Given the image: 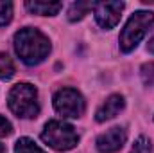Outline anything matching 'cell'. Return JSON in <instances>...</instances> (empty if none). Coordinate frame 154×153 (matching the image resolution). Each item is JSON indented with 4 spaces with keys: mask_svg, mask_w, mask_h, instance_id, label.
<instances>
[{
    "mask_svg": "<svg viewBox=\"0 0 154 153\" xmlns=\"http://www.w3.org/2000/svg\"><path fill=\"white\" fill-rule=\"evenodd\" d=\"M14 50L27 65H38L48 56L50 41L38 29L25 27L14 34Z\"/></svg>",
    "mask_w": 154,
    "mask_h": 153,
    "instance_id": "obj_1",
    "label": "cell"
},
{
    "mask_svg": "<svg viewBox=\"0 0 154 153\" xmlns=\"http://www.w3.org/2000/svg\"><path fill=\"white\" fill-rule=\"evenodd\" d=\"M154 24V13L151 11H136L125 24V27L120 33V49L124 52H131L142 38L147 34V31Z\"/></svg>",
    "mask_w": 154,
    "mask_h": 153,
    "instance_id": "obj_2",
    "label": "cell"
},
{
    "mask_svg": "<svg viewBox=\"0 0 154 153\" xmlns=\"http://www.w3.org/2000/svg\"><path fill=\"white\" fill-rule=\"evenodd\" d=\"M9 108L23 119L36 117L39 112L38 92L29 83H18L9 92Z\"/></svg>",
    "mask_w": 154,
    "mask_h": 153,
    "instance_id": "obj_3",
    "label": "cell"
},
{
    "mask_svg": "<svg viewBox=\"0 0 154 153\" xmlns=\"http://www.w3.org/2000/svg\"><path fill=\"white\" fill-rule=\"evenodd\" d=\"M41 139L57 151H68L75 148L79 142V135L74 130V126L63 121H48L43 128Z\"/></svg>",
    "mask_w": 154,
    "mask_h": 153,
    "instance_id": "obj_4",
    "label": "cell"
},
{
    "mask_svg": "<svg viewBox=\"0 0 154 153\" xmlns=\"http://www.w3.org/2000/svg\"><path fill=\"white\" fill-rule=\"evenodd\" d=\"M84 106V97L74 88H63L54 96V108L63 117H81Z\"/></svg>",
    "mask_w": 154,
    "mask_h": 153,
    "instance_id": "obj_5",
    "label": "cell"
},
{
    "mask_svg": "<svg viewBox=\"0 0 154 153\" xmlns=\"http://www.w3.org/2000/svg\"><path fill=\"white\" fill-rule=\"evenodd\" d=\"M124 7H125L124 2H99V4H95L93 11H95L97 24L104 29L115 27L122 16Z\"/></svg>",
    "mask_w": 154,
    "mask_h": 153,
    "instance_id": "obj_6",
    "label": "cell"
},
{
    "mask_svg": "<svg viewBox=\"0 0 154 153\" xmlns=\"http://www.w3.org/2000/svg\"><path fill=\"white\" fill-rule=\"evenodd\" d=\"M125 139H127L125 130L120 128V126H115V128L104 132L102 135H99V139H97V150L100 153H115L125 144Z\"/></svg>",
    "mask_w": 154,
    "mask_h": 153,
    "instance_id": "obj_7",
    "label": "cell"
},
{
    "mask_svg": "<svg viewBox=\"0 0 154 153\" xmlns=\"http://www.w3.org/2000/svg\"><path fill=\"white\" fill-rule=\"evenodd\" d=\"M124 105H125V103H124V97H122L120 94H113V96H109V97L99 106V110H97V114H95V119H97L99 122L109 121V119L116 117V115L124 110Z\"/></svg>",
    "mask_w": 154,
    "mask_h": 153,
    "instance_id": "obj_8",
    "label": "cell"
},
{
    "mask_svg": "<svg viewBox=\"0 0 154 153\" xmlns=\"http://www.w3.org/2000/svg\"><path fill=\"white\" fill-rule=\"evenodd\" d=\"M25 7L32 13V15H41V16H54L57 15V11L63 7L61 2H25Z\"/></svg>",
    "mask_w": 154,
    "mask_h": 153,
    "instance_id": "obj_9",
    "label": "cell"
},
{
    "mask_svg": "<svg viewBox=\"0 0 154 153\" xmlns=\"http://www.w3.org/2000/svg\"><path fill=\"white\" fill-rule=\"evenodd\" d=\"M95 4L93 2H75L70 5L68 9V20L70 22H77V20H82L84 15H88L90 9H93Z\"/></svg>",
    "mask_w": 154,
    "mask_h": 153,
    "instance_id": "obj_10",
    "label": "cell"
},
{
    "mask_svg": "<svg viewBox=\"0 0 154 153\" xmlns=\"http://www.w3.org/2000/svg\"><path fill=\"white\" fill-rule=\"evenodd\" d=\"M13 76H14L13 60L5 52H0V79H11Z\"/></svg>",
    "mask_w": 154,
    "mask_h": 153,
    "instance_id": "obj_11",
    "label": "cell"
},
{
    "mask_svg": "<svg viewBox=\"0 0 154 153\" xmlns=\"http://www.w3.org/2000/svg\"><path fill=\"white\" fill-rule=\"evenodd\" d=\"M14 151L16 153H45L39 146H36L34 141H31V139H27V137H23V139H20V141L16 142Z\"/></svg>",
    "mask_w": 154,
    "mask_h": 153,
    "instance_id": "obj_12",
    "label": "cell"
},
{
    "mask_svg": "<svg viewBox=\"0 0 154 153\" xmlns=\"http://www.w3.org/2000/svg\"><path fill=\"white\" fill-rule=\"evenodd\" d=\"M131 153H152V144L147 137H138L131 148Z\"/></svg>",
    "mask_w": 154,
    "mask_h": 153,
    "instance_id": "obj_13",
    "label": "cell"
},
{
    "mask_svg": "<svg viewBox=\"0 0 154 153\" xmlns=\"http://www.w3.org/2000/svg\"><path fill=\"white\" fill-rule=\"evenodd\" d=\"M13 18V4L0 2V25H7Z\"/></svg>",
    "mask_w": 154,
    "mask_h": 153,
    "instance_id": "obj_14",
    "label": "cell"
},
{
    "mask_svg": "<svg viewBox=\"0 0 154 153\" xmlns=\"http://www.w3.org/2000/svg\"><path fill=\"white\" fill-rule=\"evenodd\" d=\"M142 79L145 85L154 86V61L152 63H145L142 67Z\"/></svg>",
    "mask_w": 154,
    "mask_h": 153,
    "instance_id": "obj_15",
    "label": "cell"
},
{
    "mask_svg": "<svg viewBox=\"0 0 154 153\" xmlns=\"http://www.w3.org/2000/svg\"><path fill=\"white\" fill-rule=\"evenodd\" d=\"M11 132H13L11 122H9L5 117L0 115V137H7V135H11Z\"/></svg>",
    "mask_w": 154,
    "mask_h": 153,
    "instance_id": "obj_16",
    "label": "cell"
},
{
    "mask_svg": "<svg viewBox=\"0 0 154 153\" xmlns=\"http://www.w3.org/2000/svg\"><path fill=\"white\" fill-rule=\"evenodd\" d=\"M147 49H149V50L154 54V34H152V38L149 40V45H147Z\"/></svg>",
    "mask_w": 154,
    "mask_h": 153,
    "instance_id": "obj_17",
    "label": "cell"
},
{
    "mask_svg": "<svg viewBox=\"0 0 154 153\" xmlns=\"http://www.w3.org/2000/svg\"><path fill=\"white\" fill-rule=\"evenodd\" d=\"M5 151V148H4V144H0V153H4Z\"/></svg>",
    "mask_w": 154,
    "mask_h": 153,
    "instance_id": "obj_18",
    "label": "cell"
}]
</instances>
